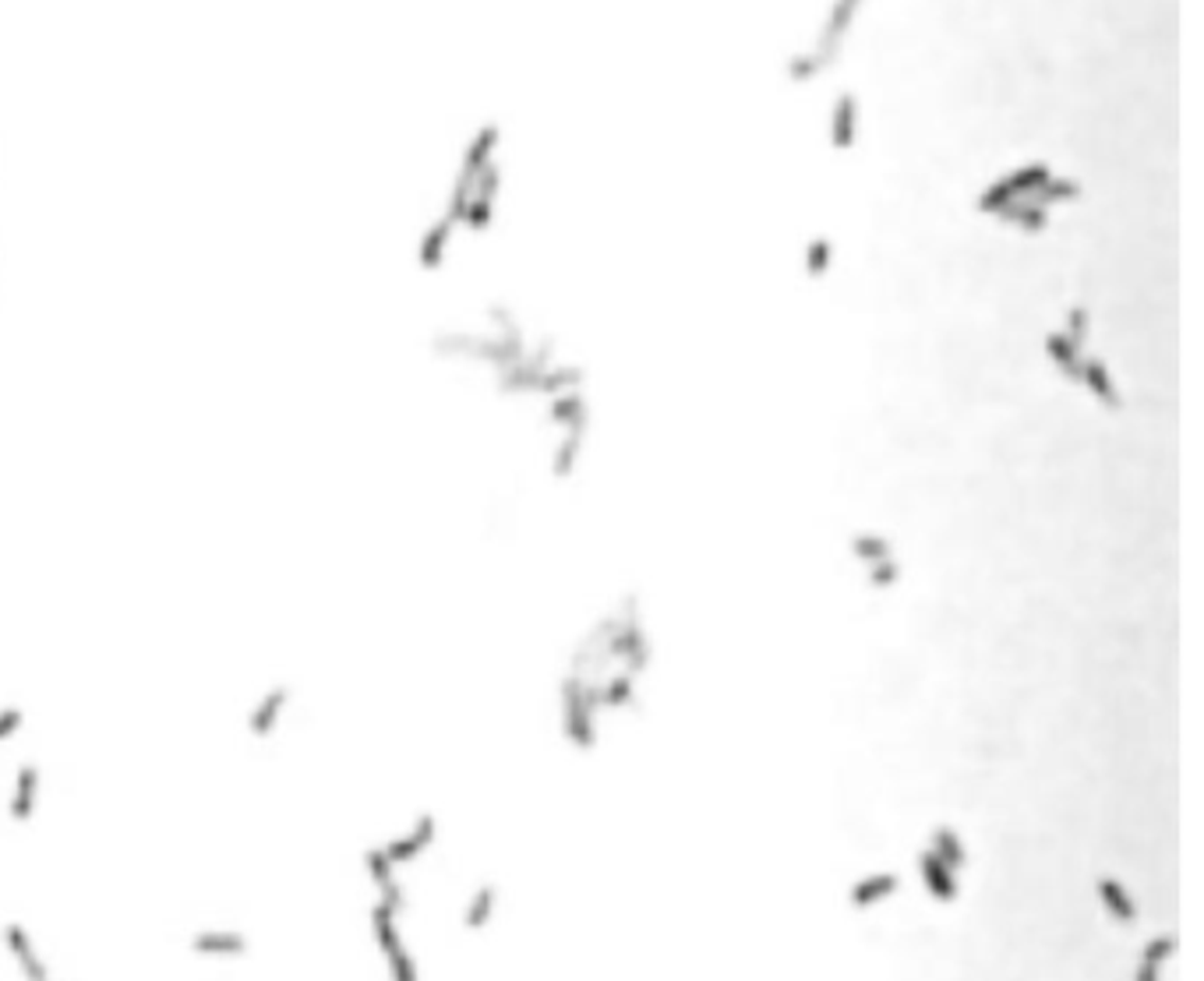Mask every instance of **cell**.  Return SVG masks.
<instances>
[{
	"instance_id": "6",
	"label": "cell",
	"mask_w": 1204,
	"mask_h": 981,
	"mask_svg": "<svg viewBox=\"0 0 1204 981\" xmlns=\"http://www.w3.org/2000/svg\"><path fill=\"white\" fill-rule=\"evenodd\" d=\"M431 840H435V816H431V812H420V816L414 819V826H410L403 837L389 840L382 851L393 865H403V861H414Z\"/></svg>"
},
{
	"instance_id": "21",
	"label": "cell",
	"mask_w": 1204,
	"mask_h": 981,
	"mask_svg": "<svg viewBox=\"0 0 1204 981\" xmlns=\"http://www.w3.org/2000/svg\"><path fill=\"white\" fill-rule=\"evenodd\" d=\"M830 258H833L830 240H827V237H812V240H809V248H806V272H809L812 279L827 276Z\"/></svg>"
},
{
	"instance_id": "8",
	"label": "cell",
	"mask_w": 1204,
	"mask_h": 981,
	"mask_svg": "<svg viewBox=\"0 0 1204 981\" xmlns=\"http://www.w3.org/2000/svg\"><path fill=\"white\" fill-rule=\"evenodd\" d=\"M1095 893H1098V904L1106 907V914L1113 918L1116 925H1137V904L1116 875H1098Z\"/></svg>"
},
{
	"instance_id": "4",
	"label": "cell",
	"mask_w": 1204,
	"mask_h": 981,
	"mask_svg": "<svg viewBox=\"0 0 1204 981\" xmlns=\"http://www.w3.org/2000/svg\"><path fill=\"white\" fill-rule=\"evenodd\" d=\"M456 234H460V230L452 226V219H446L442 213L431 219V223L425 226V234H420V240H417L420 269H428V272L442 269V261H446L449 248H452V237H456Z\"/></svg>"
},
{
	"instance_id": "22",
	"label": "cell",
	"mask_w": 1204,
	"mask_h": 981,
	"mask_svg": "<svg viewBox=\"0 0 1204 981\" xmlns=\"http://www.w3.org/2000/svg\"><path fill=\"white\" fill-rule=\"evenodd\" d=\"M385 960H389V975H393V981H417L414 957L407 953L403 943L389 946V949H385Z\"/></svg>"
},
{
	"instance_id": "15",
	"label": "cell",
	"mask_w": 1204,
	"mask_h": 981,
	"mask_svg": "<svg viewBox=\"0 0 1204 981\" xmlns=\"http://www.w3.org/2000/svg\"><path fill=\"white\" fill-rule=\"evenodd\" d=\"M851 555L859 565H876L883 562V558H894V544L886 541L880 530H855L851 533Z\"/></svg>"
},
{
	"instance_id": "11",
	"label": "cell",
	"mask_w": 1204,
	"mask_h": 981,
	"mask_svg": "<svg viewBox=\"0 0 1204 981\" xmlns=\"http://www.w3.org/2000/svg\"><path fill=\"white\" fill-rule=\"evenodd\" d=\"M1042 346H1045V357H1049V364L1056 367V375L1066 378V382H1077V367H1081V357L1084 353L1077 350V346L1066 340L1060 329L1045 332Z\"/></svg>"
},
{
	"instance_id": "5",
	"label": "cell",
	"mask_w": 1204,
	"mask_h": 981,
	"mask_svg": "<svg viewBox=\"0 0 1204 981\" xmlns=\"http://www.w3.org/2000/svg\"><path fill=\"white\" fill-rule=\"evenodd\" d=\"M897 886H901L897 872H865L862 879L851 883L848 904L855 907V911H873V907L891 901V896L897 893Z\"/></svg>"
},
{
	"instance_id": "9",
	"label": "cell",
	"mask_w": 1204,
	"mask_h": 981,
	"mask_svg": "<svg viewBox=\"0 0 1204 981\" xmlns=\"http://www.w3.org/2000/svg\"><path fill=\"white\" fill-rule=\"evenodd\" d=\"M855 139H859V103H855V92H841L830 110V145L844 152L851 149Z\"/></svg>"
},
{
	"instance_id": "19",
	"label": "cell",
	"mask_w": 1204,
	"mask_h": 981,
	"mask_svg": "<svg viewBox=\"0 0 1204 981\" xmlns=\"http://www.w3.org/2000/svg\"><path fill=\"white\" fill-rule=\"evenodd\" d=\"M1066 340H1071L1077 350L1084 353V346H1088V332H1092V314H1088V308L1084 304H1074L1071 311H1066V319H1063V329H1060Z\"/></svg>"
},
{
	"instance_id": "17",
	"label": "cell",
	"mask_w": 1204,
	"mask_h": 981,
	"mask_svg": "<svg viewBox=\"0 0 1204 981\" xmlns=\"http://www.w3.org/2000/svg\"><path fill=\"white\" fill-rule=\"evenodd\" d=\"M579 456H583V435H558L552 449V473L558 480L573 477Z\"/></svg>"
},
{
	"instance_id": "12",
	"label": "cell",
	"mask_w": 1204,
	"mask_h": 981,
	"mask_svg": "<svg viewBox=\"0 0 1204 981\" xmlns=\"http://www.w3.org/2000/svg\"><path fill=\"white\" fill-rule=\"evenodd\" d=\"M36 791H39V769L36 763H22L15 774V795H12V819L25 822L36 809Z\"/></svg>"
},
{
	"instance_id": "3",
	"label": "cell",
	"mask_w": 1204,
	"mask_h": 981,
	"mask_svg": "<svg viewBox=\"0 0 1204 981\" xmlns=\"http://www.w3.org/2000/svg\"><path fill=\"white\" fill-rule=\"evenodd\" d=\"M918 875H922L926 893L933 896L936 904H954L960 896V875L954 869H947L939 858H933L926 848L918 851Z\"/></svg>"
},
{
	"instance_id": "13",
	"label": "cell",
	"mask_w": 1204,
	"mask_h": 981,
	"mask_svg": "<svg viewBox=\"0 0 1204 981\" xmlns=\"http://www.w3.org/2000/svg\"><path fill=\"white\" fill-rule=\"evenodd\" d=\"M4 939H7V946H12L15 960H18V964H22L25 978H29V981H47L43 960L36 957V949H33V943H29V935L22 932V925H15V922L7 925V928H4Z\"/></svg>"
},
{
	"instance_id": "1",
	"label": "cell",
	"mask_w": 1204,
	"mask_h": 981,
	"mask_svg": "<svg viewBox=\"0 0 1204 981\" xmlns=\"http://www.w3.org/2000/svg\"><path fill=\"white\" fill-rule=\"evenodd\" d=\"M544 420H547V424H552V428L562 431V435H583V438H587V428H590V406H587L583 388H565V393L547 396Z\"/></svg>"
},
{
	"instance_id": "23",
	"label": "cell",
	"mask_w": 1204,
	"mask_h": 981,
	"mask_svg": "<svg viewBox=\"0 0 1204 981\" xmlns=\"http://www.w3.org/2000/svg\"><path fill=\"white\" fill-rule=\"evenodd\" d=\"M22 710L18 706H7V710H0V738H12L18 727H22Z\"/></svg>"
},
{
	"instance_id": "18",
	"label": "cell",
	"mask_w": 1204,
	"mask_h": 981,
	"mask_svg": "<svg viewBox=\"0 0 1204 981\" xmlns=\"http://www.w3.org/2000/svg\"><path fill=\"white\" fill-rule=\"evenodd\" d=\"M495 886H478V893L470 896V904H467V914H463V925L467 928H484L491 922V914H495Z\"/></svg>"
},
{
	"instance_id": "10",
	"label": "cell",
	"mask_w": 1204,
	"mask_h": 981,
	"mask_svg": "<svg viewBox=\"0 0 1204 981\" xmlns=\"http://www.w3.org/2000/svg\"><path fill=\"white\" fill-rule=\"evenodd\" d=\"M926 851L933 854V858L944 861L947 869H954L957 875L968 869V843H965V837H960L954 826H936L933 833H929Z\"/></svg>"
},
{
	"instance_id": "7",
	"label": "cell",
	"mask_w": 1204,
	"mask_h": 981,
	"mask_svg": "<svg viewBox=\"0 0 1204 981\" xmlns=\"http://www.w3.org/2000/svg\"><path fill=\"white\" fill-rule=\"evenodd\" d=\"M287 703H290V685H272V689L262 695V700L251 706V713H248L251 738H269L272 731H276L280 713L287 710Z\"/></svg>"
},
{
	"instance_id": "20",
	"label": "cell",
	"mask_w": 1204,
	"mask_h": 981,
	"mask_svg": "<svg viewBox=\"0 0 1204 981\" xmlns=\"http://www.w3.org/2000/svg\"><path fill=\"white\" fill-rule=\"evenodd\" d=\"M897 579H901V562H897V555L894 558H883V562H876V565L865 568V583H869V589H876V594H883V589H894Z\"/></svg>"
},
{
	"instance_id": "2",
	"label": "cell",
	"mask_w": 1204,
	"mask_h": 981,
	"mask_svg": "<svg viewBox=\"0 0 1204 981\" xmlns=\"http://www.w3.org/2000/svg\"><path fill=\"white\" fill-rule=\"evenodd\" d=\"M1074 385H1081L1088 396L1095 399L1098 406H1106V410H1119L1124 406V396H1119V388H1116V378H1113V371H1109V364L1102 361V357H1081V367H1077V382Z\"/></svg>"
},
{
	"instance_id": "14",
	"label": "cell",
	"mask_w": 1204,
	"mask_h": 981,
	"mask_svg": "<svg viewBox=\"0 0 1204 981\" xmlns=\"http://www.w3.org/2000/svg\"><path fill=\"white\" fill-rule=\"evenodd\" d=\"M1169 957H1172V939L1169 935H1155L1145 949H1140L1134 981H1162V967L1169 964Z\"/></svg>"
},
{
	"instance_id": "16",
	"label": "cell",
	"mask_w": 1204,
	"mask_h": 981,
	"mask_svg": "<svg viewBox=\"0 0 1204 981\" xmlns=\"http://www.w3.org/2000/svg\"><path fill=\"white\" fill-rule=\"evenodd\" d=\"M192 949L205 957H237L248 949V939L240 932H198L192 939Z\"/></svg>"
}]
</instances>
